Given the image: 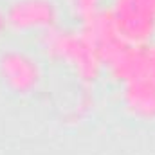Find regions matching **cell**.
<instances>
[{"label": "cell", "mask_w": 155, "mask_h": 155, "mask_svg": "<svg viewBox=\"0 0 155 155\" xmlns=\"http://www.w3.org/2000/svg\"><path fill=\"white\" fill-rule=\"evenodd\" d=\"M51 65L61 67L74 83L94 87L103 76V65L92 41L78 25H58L33 41Z\"/></svg>", "instance_id": "1"}, {"label": "cell", "mask_w": 155, "mask_h": 155, "mask_svg": "<svg viewBox=\"0 0 155 155\" xmlns=\"http://www.w3.org/2000/svg\"><path fill=\"white\" fill-rule=\"evenodd\" d=\"M4 13L7 35L35 40L63 24L65 13L60 0H5Z\"/></svg>", "instance_id": "3"}, {"label": "cell", "mask_w": 155, "mask_h": 155, "mask_svg": "<svg viewBox=\"0 0 155 155\" xmlns=\"http://www.w3.org/2000/svg\"><path fill=\"white\" fill-rule=\"evenodd\" d=\"M117 97L123 110L135 121H155V81L144 72L117 85Z\"/></svg>", "instance_id": "4"}, {"label": "cell", "mask_w": 155, "mask_h": 155, "mask_svg": "<svg viewBox=\"0 0 155 155\" xmlns=\"http://www.w3.org/2000/svg\"><path fill=\"white\" fill-rule=\"evenodd\" d=\"M7 35V24H5V13H4V4L0 2V41H4Z\"/></svg>", "instance_id": "6"}, {"label": "cell", "mask_w": 155, "mask_h": 155, "mask_svg": "<svg viewBox=\"0 0 155 155\" xmlns=\"http://www.w3.org/2000/svg\"><path fill=\"white\" fill-rule=\"evenodd\" d=\"M49 63L35 45L0 41V87L15 97L31 99L47 88Z\"/></svg>", "instance_id": "2"}, {"label": "cell", "mask_w": 155, "mask_h": 155, "mask_svg": "<svg viewBox=\"0 0 155 155\" xmlns=\"http://www.w3.org/2000/svg\"><path fill=\"white\" fill-rule=\"evenodd\" d=\"M60 4L65 16L72 18L74 25H79L107 9L108 0H60Z\"/></svg>", "instance_id": "5"}]
</instances>
